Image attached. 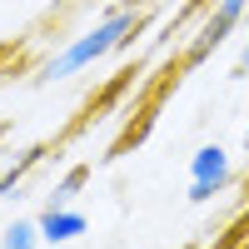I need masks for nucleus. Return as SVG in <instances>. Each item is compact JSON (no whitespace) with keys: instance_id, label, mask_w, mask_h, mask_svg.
I'll list each match as a JSON object with an SVG mask.
<instances>
[{"instance_id":"obj_10","label":"nucleus","mask_w":249,"mask_h":249,"mask_svg":"<svg viewBox=\"0 0 249 249\" xmlns=\"http://www.w3.org/2000/svg\"><path fill=\"white\" fill-rule=\"evenodd\" d=\"M244 150H249V124H244Z\"/></svg>"},{"instance_id":"obj_7","label":"nucleus","mask_w":249,"mask_h":249,"mask_svg":"<svg viewBox=\"0 0 249 249\" xmlns=\"http://www.w3.org/2000/svg\"><path fill=\"white\" fill-rule=\"evenodd\" d=\"M35 160H40V150H25V155H20V160L10 164V170H0V195H10V190H15V184H20V179H25V170H30V164H35Z\"/></svg>"},{"instance_id":"obj_4","label":"nucleus","mask_w":249,"mask_h":249,"mask_svg":"<svg viewBox=\"0 0 249 249\" xmlns=\"http://www.w3.org/2000/svg\"><path fill=\"white\" fill-rule=\"evenodd\" d=\"M40 244H70V239H80L85 234V214L75 210V204H65V210H40Z\"/></svg>"},{"instance_id":"obj_5","label":"nucleus","mask_w":249,"mask_h":249,"mask_svg":"<svg viewBox=\"0 0 249 249\" xmlns=\"http://www.w3.org/2000/svg\"><path fill=\"white\" fill-rule=\"evenodd\" d=\"M0 249H40V224L35 219H10L0 230Z\"/></svg>"},{"instance_id":"obj_2","label":"nucleus","mask_w":249,"mask_h":249,"mask_svg":"<svg viewBox=\"0 0 249 249\" xmlns=\"http://www.w3.org/2000/svg\"><path fill=\"white\" fill-rule=\"evenodd\" d=\"M230 150L224 144H199V150L190 155V204H210L224 184H230Z\"/></svg>"},{"instance_id":"obj_9","label":"nucleus","mask_w":249,"mask_h":249,"mask_svg":"<svg viewBox=\"0 0 249 249\" xmlns=\"http://www.w3.org/2000/svg\"><path fill=\"white\" fill-rule=\"evenodd\" d=\"M239 70H249V35H244V50H239Z\"/></svg>"},{"instance_id":"obj_11","label":"nucleus","mask_w":249,"mask_h":249,"mask_svg":"<svg viewBox=\"0 0 249 249\" xmlns=\"http://www.w3.org/2000/svg\"><path fill=\"white\" fill-rule=\"evenodd\" d=\"M239 249H249V239H244V244H239Z\"/></svg>"},{"instance_id":"obj_8","label":"nucleus","mask_w":249,"mask_h":249,"mask_svg":"<svg viewBox=\"0 0 249 249\" xmlns=\"http://www.w3.org/2000/svg\"><path fill=\"white\" fill-rule=\"evenodd\" d=\"M249 239V204H244V214L234 219V230H230V244H244Z\"/></svg>"},{"instance_id":"obj_3","label":"nucleus","mask_w":249,"mask_h":249,"mask_svg":"<svg viewBox=\"0 0 249 249\" xmlns=\"http://www.w3.org/2000/svg\"><path fill=\"white\" fill-rule=\"evenodd\" d=\"M244 10H249V0H214V10H210V20H204L199 40L190 45V65H199L210 50H219L224 40H230V30L244 20Z\"/></svg>"},{"instance_id":"obj_1","label":"nucleus","mask_w":249,"mask_h":249,"mask_svg":"<svg viewBox=\"0 0 249 249\" xmlns=\"http://www.w3.org/2000/svg\"><path fill=\"white\" fill-rule=\"evenodd\" d=\"M135 30V10H110L100 25H90L80 40H70L60 55H50L45 65H40V80H70V75H80V70H90L95 60H105L115 45H124V35Z\"/></svg>"},{"instance_id":"obj_6","label":"nucleus","mask_w":249,"mask_h":249,"mask_svg":"<svg viewBox=\"0 0 249 249\" xmlns=\"http://www.w3.org/2000/svg\"><path fill=\"white\" fill-rule=\"evenodd\" d=\"M85 175H90L85 164H75V170H70V175H65V179H60L55 190H50V199H45V204H50V210H65V204H70V199L80 195V184H85Z\"/></svg>"}]
</instances>
